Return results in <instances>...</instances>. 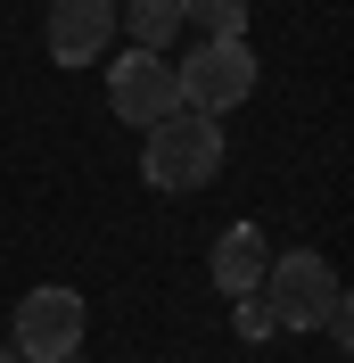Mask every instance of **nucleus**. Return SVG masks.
Masks as SVG:
<instances>
[{
  "label": "nucleus",
  "instance_id": "obj_1",
  "mask_svg": "<svg viewBox=\"0 0 354 363\" xmlns=\"http://www.w3.org/2000/svg\"><path fill=\"white\" fill-rule=\"evenodd\" d=\"M264 306H272L280 330H330V339L354 330V322H346V289H338V264L313 256V248L272 256V264H264Z\"/></svg>",
  "mask_w": 354,
  "mask_h": 363
},
{
  "label": "nucleus",
  "instance_id": "obj_2",
  "mask_svg": "<svg viewBox=\"0 0 354 363\" xmlns=\"http://www.w3.org/2000/svg\"><path fill=\"white\" fill-rule=\"evenodd\" d=\"M222 174V124L215 116H190L173 108L165 124H149V140H140V182L149 190H206V182Z\"/></svg>",
  "mask_w": 354,
  "mask_h": 363
},
{
  "label": "nucleus",
  "instance_id": "obj_3",
  "mask_svg": "<svg viewBox=\"0 0 354 363\" xmlns=\"http://www.w3.org/2000/svg\"><path fill=\"white\" fill-rule=\"evenodd\" d=\"M83 330H91V306L50 281V289H25L17 297L8 355H25V363H74V355H83Z\"/></svg>",
  "mask_w": 354,
  "mask_h": 363
},
{
  "label": "nucleus",
  "instance_id": "obj_4",
  "mask_svg": "<svg viewBox=\"0 0 354 363\" xmlns=\"http://www.w3.org/2000/svg\"><path fill=\"white\" fill-rule=\"evenodd\" d=\"M173 91H181L190 116H231L256 91V50L247 42H190L181 67H173Z\"/></svg>",
  "mask_w": 354,
  "mask_h": 363
},
{
  "label": "nucleus",
  "instance_id": "obj_5",
  "mask_svg": "<svg viewBox=\"0 0 354 363\" xmlns=\"http://www.w3.org/2000/svg\"><path fill=\"white\" fill-rule=\"evenodd\" d=\"M108 108L124 116V124H165V116L181 108V91H173V58H156V50H132V58H115L108 67Z\"/></svg>",
  "mask_w": 354,
  "mask_h": 363
},
{
  "label": "nucleus",
  "instance_id": "obj_6",
  "mask_svg": "<svg viewBox=\"0 0 354 363\" xmlns=\"http://www.w3.org/2000/svg\"><path fill=\"white\" fill-rule=\"evenodd\" d=\"M115 33V0H50V25H42V42L58 67H91L99 50H108Z\"/></svg>",
  "mask_w": 354,
  "mask_h": 363
},
{
  "label": "nucleus",
  "instance_id": "obj_7",
  "mask_svg": "<svg viewBox=\"0 0 354 363\" xmlns=\"http://www.w3.org/2000/svg\"><path fill=\"white\" fill-rule=\"evenodd\" d=\"M264 264H272V248H264V231H256V223H231V231L215 240V256H206V272H215L222 297L264 289Z\"/></svg>",
  "mask_w": 354,
  "mask_h": 363
},
{
  "label": "nucleus",
  "instance_id": "obj_8",
  "mask_svg": "<svg viewBox=\"0 0 354 363\" xmlns=\"http://www.w3.org/2000/svg\"><path fill=\"white\" fill-rule=\"evenodd\" d=\"M115 25H124L140 50H156V58H165V42L181 33V9H173V0H124V17H115Z\"/></svg>",
  "mask_w": 354,
  "mask_h": 363
},
{
  "label": "nucleus",
  "instance_id": "obj_9",
  "mask_svg": "<svg viewBox=\"0 0 354 363\" xmlns=\"http://www.w3.org/2000/svg\"><path fill=\"white\" fill-rule=\"evenodd\" d=\"M181 25H198V42H239L247 0H181Z\"/></svg>",
  "mask_w": 354,
  "mask_h": 363
},
{
  "label": "nucleus",
  "instance_id": "obj_10",
  "mask_svg": "<svg viewBox=\"0 0 354 363\" xmlns=\"http://www.w3.org/2000/svg\"><path fill=\"white\" fill-rule=\"evenodd\" d=\"M231 330H239V339H272V330H280V322H272V306H264V289L231 297Z\"/></svg>",
  "mask_w": 354,
  "mask_h": 363
},
{
  "label": "nucleus",
  "instance_id": "obj_11",
  "mask_svg": "<svg viewBox=\"0 0 354 363\" xmlns=\"http://www.w3.org/2000/svg\"><path fill=\"white\" fill-rule=\"evenodd\" d=\"M0 363H25V355H8V347H0Z\"/></svg>",
  "mask_w": 354,
  "mask_h": 363
},
{
  "label": "nucleus",
  "instance_id": "obj_12",
  "mask_svg": "<svg viewBox=\"0 0 354 363\" xmlns=\"http://www.w3.org/2000/svg\"><path fill=\"white\" fill-rule=\"evenodd\" d=\"M173 9H181V0H173Z\"/></svg>",
  "mask_w": 354,
  "mask_h": 363
}]
</instances>
